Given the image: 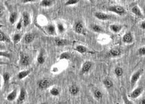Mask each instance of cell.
<instances>
[{
  "label": "cell",
  "instance_id": "6da1fadb",
  "mask_svg": "<svg viewBox=\"0 0 145 104\" xmlns=\"http://www.w3.org/2000/svg\"><path fill=\"white\" fill-rule=\"evenodd\" d=\"M108 11L112 12V13L120 15V16H123V15H125L126 13L125 9L120 5L110 6L108 8Z\"/></svg>",
  "mask_w": 145,
  "mask_h": 104
},
{
  "label": "cell",
  "instance_id": "7a4b0ae2",
  "mask_svg": "<svg viewBox=\"0 0 145 104\" xmlns=\"http://www.w3.org/2000/svg\"><path fill=\"white\" fill-rule=\"evenodd\" d=\"M143 69H139L132 75L130 79V85H131V87L132 88L135 87L136 84H137L138 81L140 80L142 74H143Z\"/></svg>",
  "mask_w": 145,
  "mask_h": 104
},
{
  "label": "cell",
  "instance_id": "3957f363",
  "mask_svg": "<svg viewBox=\"0 0 145 104\" xmlns=\"http://www.w3.org/2000/svg\"><path fill=\"white\" fill-rule=\"evenodd\" d=\"M144 88L143 87L139 86L137 88H135V89L133 90L131 93H129L128 95L129 98H130L131 99H136L140 97L142 93L143 92Z\"/></svg>",
  "mask_w": 145,
  "mask_h": 104
},
{
  "label": "cell",
  "instance_id": "277c9868",
  "mask_svg": "<svg viewBox=\"0 0 145 104\" xmlns=\"http://www.w3.org/2000/svg\"><path fill=\"white\" fill-rule=\"evenodd\" d=\"M94 16L98 20L101 21H108L112 18V16L101 11L95 12V13H94Z\"/></svg>",
  "mask_w": 145,
  "mask_h": 104
},
{
  "label": "cell",
  "instance_id": "5b68a950",
  "mask_svg": "<svg viewBox=\"0 0 145 104\" xmlns=\"http://www.w3.org/2000/svg\"><path fill=\"white\" fill-rule=\"evenodd\" d=\"M30 58L28 55L21 53L20 55V64L23 66H27L29 65Z\"/></svg>",
  "mask_w": 145,
  "mask_h": 104
},
{
  "label": "cell",
  "instance_id": "8992f818",
  "mask_svg": "<svg viewBox=\"0 0 145 104\" xmlns=\"http://www.w3.org/2000/svg\"><path fill=\"white\" fill-rule=\"evenodd\" d=\"M93 63L91 62H90V61H86V62L83 63L82 66H81L80 73L82 75L88 73L90 71L91 69Z\"/></svg>",
  "mask_w": 145,
  "mask_h": 104
},
{
  "label": "cell",
  "instance_id": "52a82bcc",
  "mask_svg": "<svg viewBox=\"0 0 145 104\" xmlns=\"http://www.w3.org/2000/svg\"><path fill=\"white\" fill-rule=\"evenodd\" d=\"M22 20L24 27H27L31 23V16L27 11H23L22 13Z\"/></svg>",
  "mask_w": 145,
  "mask_h": 104
},
{
  "label": "cell",
  "instance_id": "ba28073f",
  "mask_svg": "<svg viewBox=\"0 0 145 104\" xmlns=\"http://www.w3.org/2000/svg\"><path fill=\"white\" fill-rule=\"evenodd\" d=\"M51 81L49 79L47 78H43L41 79L40 82H38V86L39 88L41 90H45L47 89L48 88H49L51 85Z\"/></svg>",
  "mask_w": 145,
  "mask_h": 104
},
{
  "label": "cell",
  "instance_id": "9c48e42d",
  "mask_svg": "<svg viewBox=\"0 0 145 104\" xmlns=\"http://www.w3.org/2000/svg\"><path fill=\"white\" fill-rule=\"evenodd\" d=\"M131 13L135 14L136 16L138 18H143L144 15L141 8L139 7L138 5H135L131 8Z\"/></svg>",
  "mask_w": 145,
  "mask_h": 104
},
{
  "label": "cell",
  "instance_id": "30bf717a",
  "mask_svg": "<svg viewBox=\"0 0 145 104\" xmlns=\"http://www.w3.org/2000/svg\"><path fill=\"white\" fill-rule=\"evenodd\" d=\"M108 56L110 57H118L121 55V51L120 49L118 48H114L111 49V50L108 51Z\"/></svg>",
  "mask_w": 145,
  "mask_h": 104
},
{
  "label": "cell",
  "instance_id": "8fae6325",
  "mask_svg": "<svg viewBox=\"0 0 145 104\" xmlns=\"http://www.w3.org/2000/svg\"><path fill=\"white\" fill-rule=\"evenodd\" d=\"M123 41L125 43L129 44L131 43L133 41V36L132 33L131 32H128L125 34L123 36Z\"/></svg>",
  "mask_w": 145,
  "mask_h": 104
},
{
  "label": "cell",
  "instance_id": "7c38bea8",
  "mask_svg": "<svg viewBox=\"0 0 145 104\" xmlns=\"http://www.w3.org/2000/svg\"><path fill=\"white\" fill-rule=\"evenodd\" d=\"M74 31L78 34H83L84 33V26L83 23L81 21H77L74 24Z\"/></svg>",
  "mask_w": 145,
  "mask_h": 104
},
{
  "label": "cell",
  "instance_id": "4fadbf2b",
  "mask_svg": "<svg viewBox=\"0 0 145 104\" xmlns=\"http://www.w3.org/2000/svg\"><path fill=\"white\" fill-rule=\"evenodd\" d=\"M56 0H41L40 5L43 8H49L55 3Z\"/></svg>",
  "mask_w": 145,
  "mask_h": 104
},
{
  "label": "cell",
  "instance_id": "5bb4252c",
  "mask_svg": "<svg viewBox=\"0 0 145 104\" xmlns=\"http://www.w3.org/2000/svg\"><path fill=\"white\" fill-rule=\"evenodd\" d=\"M26 98V91L24 88H22L20 89V95L18 96L17 102L18 103H23L25 100Z\"/></svg>",
  "mask_w": 145,
  "mask_h": 104
},
{
  "label": "cell",
  "instance_id": "9a60e30c",
  "mask_svg": "<svg viewBox=\"0 0 145 104\" xmlns=\"http://www.w3.org/2000/svg\"><path fill=\"white\" fill-rule=\"evenodd\" d=\"M46 32L50 35H55L56 34V27L53 24H48L46 27Z\"/></svg>",
  "mask_w": 145,
  "mask_h": 104
},
{
  "label": "cell",
  "instance_id": "2e32d148",
  "mask_svg": "<svg viewBox=\"0 0 145 104\" xmlns=\"http://www.w3.org/2000/svg\"><path fill=\"white\" fill-rule=\"evenodd\" d=\"M35 38V35L32 33H27L24 36V40L26 44H29L32 43Z\"/></svg>",
  "mask_w": 145,
  "mask_h": 104
},
{
  "label": "cell",
  "instance_id": "e0dca14e",
  "mask_svg": "<svg viewBox=\"0 0 145 104\" xmlns=\"http://www.w3.org/2000/svg\"><path fill=\"white\" fill-rule=\"evenodd\" d=\"M110 28L114 33H118L121 31L123 26L120 24H111L110 26Z\"/></svg>",
  "mask_w": 145,
  "mask_h": 104
},
{
  "label": "cell",
  "instance_id": "ac0fdd59",
  "mask_svg": "<svg viewBox=\"0 0 145 104\" xmlns=\"http://www.w3.org/2000/svg\"><path fill=\"white\" fill-rule=\"evenodd\" d=\"M69 92L71 95L76 96L80 92V88L78 87L76 85H72L69 88Z\"/></svg>",
  "mask_w": 145,
  "mask_h": 104
},
{
  "label": "cell",
  "instance_id": "d6986e66",
  "mask_svg": "<svg viewBox=\"0 0 145 104\" xmlns=\"http://www.w3.org/2000/svg\"><path fill=\"white\" fill-rule=\"evenodd\" d=\"M17 95H18L17 89H14L13 90H12L11 92L7 95V100L8 101V102H13V101H14L16 99Z\"/></svg>",
  "mask_w": 145,
  "mask_h": 104
},
{
  "label": "cell",
  "instance_id": "ffe728a7",
  "mask_svg": "<svg viewBox=\"0 0 145 104\" xmlns=\"http://www.w3.org/2000/svg\"><path fill=\"white\" fill-rule=\"evenodd\" d=\"M74 50L76 51L77 52L81 54L86 53L87 52H88V48L85 46L82 45H78L76 46V47L74 48Z\"/></svg>",
  "mask_w": 145,
  "mask_h": 104
},
{
  "label": "cell",
  "instance_id": "44dd1931",
  "mask_svg": "<svg viewBox=\"0 0 145 104\" xmlns=\"http://www.w3.org/2000/svg\"><path fill=\"white\" fill-rule=\"evenodd\" d=\"M30 73H31V70H22V71H21L18 73V78L19 80H23V78H26L27 76L29 75Z\"/></svg>",
  "mask_w": 145,
  "mask_h": 104
},
{
  "label": "cell",
  "instance_id": "7402d4cb",
  "mask_svg": "<svg viewBox=\"0 0 145 104\" xmlns=\"http://www.w3.org/2000/svg\"><path fill=\"white\" fill-rule=\"evenodd\" d=\"M91 29L92 30L93 32H94L95 33H103L105 32L103 28L101 26H99L98 24H91Z\"/></svg>",
  "mask_w": 145,
  "mask_h": 104
},
{
  "label": "cell",
  "instance_id": "603a6c76",
  "mask_svg": "<svg viewBox=\"0 0 145 104\" xmlns=\"http://www.w3.org/2000/svg\"><path fill=\"white\" fill-rule=\"evenodd\" d=\"M45 60H46V59L44 57V52L43 50H41L37 57V62L40 65H43L44 63Z\"/></svg>",
  "mask_w": 145,
  "mask_h": 104
},
{
  "label": "cell",
  "instance_id": "cb8c5ba5",
  "mask_svg": "<svg viewBox=\"0 0 145 104\" xmlns=\"http://www.w3.org/2000/svg\"><path fill=\"white\" fill-rule=\"evenodd\" d=\"M103 84L105 85V87L108 88V89H110V88H113L114 86V84L113 81L110 80V78H105L103 80Z\"/></svg>",
  "mask_w": 145,
  "mask_h": 104
},
{
  "label": "cell",
  "instance_id": "d4e9b609",
  "mask_svg": "<svg viewBox=\"0 0 145 104\" xmlns=\"http://www.w3.org/2000/svg\"><path fill=\"white\" fill-rule=\"evenodd\" d=\"M18 19V14L16 12H12V13L10 14L9 16V21L11 24H13L15 23Z\"/></svg>",
  "mask_w": 145,
  "mask_h": 104
},
{
  "label": "cell",
  "instance_id": "484cf974",
  "mask_svg": "<svg viewBox=\"0 0 145 104\" xmlns=\"http://www.w3.org/2000/svg\"><path fill=\"white\" fill-rule=\"evenodd\" d=\"M55 43L58 47H63V46L68 45V41L67 40H66V39L56 38L55 39Z\"/></svg>",
  "mask_w": 145,
  "mask_h": 104
},
{
  "label": "cell",
  "instance_id": "4316f807",
  "mask_svg": "<svg viewBox=\"0 0 145 104\" xmlns=\"http://www.w3.org/2000/svg\"><path fill=\"white\" fill-rule=\"evenodd\" d=\"M50 93L52 96L57 97V96L59 95L60 90L59 88L57 87H52L50 90Z\"/></svg>",
  "mask_w": 145,
  "mask_h": 104
},
{
  "label": "cell",
  "instance_id": "83f0119b",
  "mask_svg": "<svg viewBox=\"0 0 145 104\" xmlns=\"http://www.w3.org/2000/svg\"><path fill=\"white\" fill-rule=\"evenodd\" d=\"M71 59V54L69 52L65 51L63 52V53L59 55V60H69Z\"/></svg>",
  "mask_w": 145,
  "mask_h": 104
},
{
  "label": "cell",
  "instance_id": "f1b7e54d",
  "mask_svg": "<svg viewBox=\"0 0 145 104\" xmlns=\"http://www.w3.org/2000/svg\"><path fill=\"white\" fill-rule=\"evenodd\" d=\"M93 95H94V97L95 99L99 100V99H101L103 97V92L101 90H99L98 89H96L94 91V92H93Z\"/></svg>",
  "mask_w": 145,
  "mask_h": 104
},
{
  "label": "cell",
  "instance_id": "f546056e",
  "mask_svg": "<svg viewBox=\"0 0 145 104\" xmlns=\"http://www.w3.org/2000/svg\"><path fill=\"white\" fill-rule=\"evenodd\" d=\"M0 41L1 42H10V40L5 33L0 30Z\"/></svg>",
  "mask_w": 145,
  "mask_h": 104
},
{
  "label": "cell",
  "instance_id": "4dcf8cb0",
  "mask_svg": "<svg viewBox=\"0 0 145 104\" xmlns=\"http://www.w3.org/2000/svg\"><path fill=\"white\" fill-rule=\"evenodd\" d=\"M56 30H58V33H63L66 30L65 27L64 26V24H63L62 23H58V24H56Z\"/></svg>",
  "mask_w": 145,
  "mask_h": 104
},
{
  "label": "cell",
  "instance_id": "1f68e13d",
  "mask_svg": "<svg viewBox=\"0 0 145 104\" xmlns=\"http://www.w3.org/2000/svg\"><path fill=\"white\" fill-rule=\"evenodd\" d=\"M22 39V35L20 33H15L13 36V41L14 44H17Z\"/></svg>",
  "mask_w": 145,
  "mask_h": 104
},
{
  "label": "cell",
  "instance_id": "d6a6232c",
  "mask_svg": "<svg viewBox=\"0 0 145 104\" xmlns=\"http://www.w3.org/2000/svg\"><path fill=\"white\" fill-rule=\"evenodd\" d=\"M123 73H124L123 69L120 66H118L115 69H114V73H115V75L118 76V77H120V76H121L123 75Z\"/></svg>",
  "mask_w": 145,
  "mask_h": 104
},
{
  "label": "cell",
  "instance_id": "836d02e7",
  "mask_svg": "<svg viewBox=\"0 0 145 104\" xmlns=\"http://www.w3.org/2000/svg\"><path fill=\"white\" fill-rule=\"evenodd\" d=\"M10 78H11V75L10 73L8 72L4 73L3 75V81H4V83L5 85H7L9 83V82H10Z\"/></svg>",
  "mask_w": 145,
  "mask_h": 104
},
{
  "label": "cell",
  "instance_id": "e575fe53",
  "mask_svg": "<svg viewBox=\"0 0 145 104\" xmlns=\"http://www.w3.org/2000/svg\"><path fill=\"white\" fill-rule=\"evenodd\" d=\"M80 0H67V1L65 2V5L66 6V7L75 5H77L78 3L80 2Z\"/></svg>",
  "mask_w": 145,
  "mask_h": 104
},
{
  "label": "cell",
  "instance_id": "d590c367",
  "mask_svg": "<svg viewBox=\"0 0 145 104\" xmlns=\"http://www.w3.org/2000/svg\"><path fill=\"white\" fill-rule=\"evenodd\" d=\"M137 53L140 56H145V47H142L138 48Z\"/></svg>",
  "mask_w": 145,
  "mask_h": 104
},
{
  "label": "cell",
  "instance_id": "8d00e7d4",
  "mask_svg": "<svg viewBox=\"0 0 145 104\" xmlns=\"http://www.w3.org/2000/svg\"><path fill=\"white\" fill-rule=\"evenodd\" d=\"M0 57L10 59V58L11 57V55H10V53H8V52H7V51L0 50Z\"/></svg>",
  "mask_w": 145,
  "mask_h": 104
},
{
  "label": "cell",
  "instance_id": "74e56055",
  "mask_svg": "<svg viewBox=\"0 0 145 104\" xmlns=\"http://www.w3.org/2000/svg\"><path fill=\"white\" fill-rule=\"evenodd\" d=\"M23 26V20H22V18H21V19L20 20V21H18V23L16 24V29L18 30H20L21 29H22Z\"/></svg>",
  "mask_w": 145,
  "mask_h": 104
},
{
  "label": "cell",
  "instance_id": "f35d334b",
  "mask_svg": "<svg viewBox=\"0 0 145 104\" xmlns=\"http://www.w3.org/2000/svg\"><path fill=\"white\" fill-rule=\"evenodd\" d=\"M36 0H21L22 3L23 4H26V3H33L35 2Z\"/></svg>",
  "mask_w": 145,
  "mask_h": 104
},
{
  "label": "cell",
  "instance_id": "ab89813d",
  "mask_svg": "<svg viewBox=\"0 0 145 104\" xmlns=\"http://www.w3.org/2000/svg\"><path fill=\"white\" fill-rule=\"evenodd\" d=\"M5 13V10L3 7H0V18H1Z\"/></svg>",
  "mask_w": 145,
  "mask_h": 104
},
{
  "label": "cell",
  "instance_id": "60d3db41",
  "mask_svg": "<svg viewBox=\"0 0 145 104\" xmlns=\"http://www.w3.org/2000/svg\"><path fill=\"white\" fill-rule=\"evenodd\" d=\"M140 27L141 29H143L144 30H145V21H142L140 24Z\"/></svg>",
  "mask_w": 145,
  "mask_h": 104
},
{
  "label": "cell",
  "instance_id": "b9f144b4",
  "mask_svg": "<svg viewBox=\"0 0 145 104\" xmlns=\"http://www.w3.org/2000/svg\"><path fill=\"white\" fill-rule=\"evenodd\" d=\"M8 65V63L3 62L1 60H0V65Z\"/></svg>",
  "mask_w": 145,
  "mask_h": 104
},
{
  "label": "cell",
  "instance_id": "7bdbcfd3",
  "mask_svg": "<svg viewBox=\"0 0 145 104\" xmlns=\"http://www.w3.org/2000/svg\"><path fill=\"white\" fill-rule=\"evenodd\" d=\"M142 12H143L144 16H145V5H144L143 8H142Z\"/></svg>",
  "mask_w": 145,
  "mask_h": 104
},
{
  "label": "cell",
  "instance_id": "ee69618b",
  "mask_svg": "<svg viewBox=\"0 0 145 104\" xmlns=\"http://www.w3.org/2000/svg\"><path fill=\"white\" fill-rule=\"evenodd\" d=\"M140 103H145V98H144V99L141 100Z\"/></svg>",
  "mask_w": 145,
  "mask_h": 104
},
{
  "label": "cell",
  "instance_id": "f6af8a7d",
  "mask_svg": "<svg viewBox=\"0 0 145 104\" xmlns=\"http://www.w3.org/2000/svg\"><path fill=\"white\" fill-rule=\"evenodd\" d=\"M3 49H4V47H3V46H2L1 44H0V50H3Z\"/></svg>",
  "mask_w": 145,
  "mask_h": 104
},
{
  "label": "cell",
  "instance_id": "bcb514c9",
  "mask_svg": "<svg viewBox=\"0 0 145 104\" xmlns=\"http://www.w3.org/2000/svg\"><path fill=\"white\" fill-rule=\"evenodd\" d=\"M88 1H89V2H91V3H93V1H94V0H88Z\"/></svg>",
  "mask_w": 145,
  "mask_h": 104
},
{
  "label": "cell",
  "instance_id": "7dc6e473",
  "mask_svg": "<svg viewBox=\"0 0 145 104\" xmlns=\"http://www.w3.org/2000/svg\"><path fill=\"white\" fill-rule=\"evenodd\" d=\"M1 81H0V89H1Z\"/></svg>",
  "mask_w": 145,
  "mask_h": 104
},
{
  "label": "cell",
  "instance_id": "c3c4849f",
  "mask_svg": "<svg viewBox=\"0 0 145 104\" xmlns=\"http://www.w3.org/2000/svg\"><path fill=\"white\" fill-rule=\"evenodd\" d=\"M143 41H145V37L143 38Z\"/></svg>",
  "mask_w": 145,
  "mask_h": 104
},
{
  "label": "cell",
  "instance_id": "681fc988",
  "mask_svg": "<svg viewBox=\"0 0 145 104\" xmlns=\"http://www.w3.org/2000/svg\"><path fill=\"white\" fill-rule=\"evenodd\" d=\"M115 1H120V0H115Z\"/></svg>",
  "mask_w": 145,
  "mask_h": 104
},
{
  "label": "cell",
  "instance_id": "f907efd6",
  "mask_svg": "<svg viewBox=\"0 0 145 104\" xmlns=\"http://www.w3.org/2000/svg\"><path fill=\"white\" fill-rule=\"evenodd\" d=\"M0 103H1V102H0Z\"/></svg>",
  "mask_w": 145,
  "mask_h": 104
}]
</instances>
